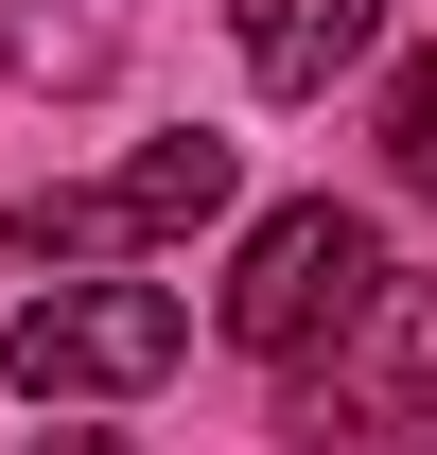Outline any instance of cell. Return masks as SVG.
Returning <instances> with one entry per match:
<instances>
[{
    "instance_id": "6da1fadb",
    "label": "cell",
    "mask_w": 437,
    "mask_h": 455,
    "mask_svg": "<svg viewBox=\"0 0 437 455\" xmlns=\"http://www.w3.org/2000/svg\"><path fill=\"white\" fill-rule=\"evenodd\" d=\"M385 315V245L368 211H263L245 228V263H227V350H263V368H315V350H350Z\"/></svg>"
},
{
    "instance_id": "3957f363",
    "label": "cell",
    "mask_w": 437,
    "mask_h": 455,
    "mask_svg": "<svg viewBox=\"0 0 437 455\" xmlns=\"http://www.w3.org/2000/svg\"><path fill=\"white\" fill-rule=\"evenodd\" d=\"M175 350H193V315H175L158 281H53L36 315H18L0 368H18L36 403H123V386H158Z\"/></svg>"
},
{
    "instance_id": "5b68a950",
    "label": "cell",
    "mask_w": 437,
    "mask_h": 455,
    "mask_svg": "<svg viewBox=\"0 0 437 455\" xmlns=\"http://www.w3.org/2000/svg\"><path fill=\"white\" fill-rule=\"evenodd\" d=\"M123 53V0H36V88H106Z\"/></svg>"
},
{
    "instance_id": "52a82bcc",
    "label": "cell",
    "mask_w": 437,
    "mask_h": 455,
    "mask_svg": "<svg viewBox=\"0 0 437 455\" xmlns=\"http://www.w3.org/2000/svg\"><path fill=\"white\" fill-rule=\"evenodd\" d=\"M36 455H123V438H106V420H70V438H36Z\"/></svg>"
},
{
    "instance_id": "7a4b0ae2",
    "label": "cell",
    "mask_w": 437,
    "mask_h": 455,
    "mask_svg": "<svg viewBox=\"0 0 437 455\" xmlns=\"http://www.w3.org/2000/svg\"><path fill=\"white\" fill-rule=\"evenodd\" d=\"M227 193H245V140H140L123 175H53V193H18L0 211V245L18 263H123V245H175V228H211Z\"/></svg>"
},
{
    "instance_id": "8992f818",
    "label": "cell",
    "mask_w": 437,
    "mask_h": 455,
    "mask_svg": "<svg viewBox=\"0 0 437 455\" xmlns=\"http://www.w3.org/2000/svg\"><path fill=\"white\" fill-rule=\"evenodd\" d=\"M385 175H402V193H437V53L385 88Z\"/></svg>"
},
{
    "instance_id": "277c9868",
    "label": "cell",
    "mask_w": 437,
    "mask_h": 455,
    "mask_svg": "<svg viewBox=\"0 0 437 455\" xmlns=\"http://www.w3.org/2000/svg\"><path fill=\"white\" fill-rule=\"evenodd\" d=\"M368 36H385V0H245V70H263L280 106H315Z\"/></svg>"
}]
</instances>
